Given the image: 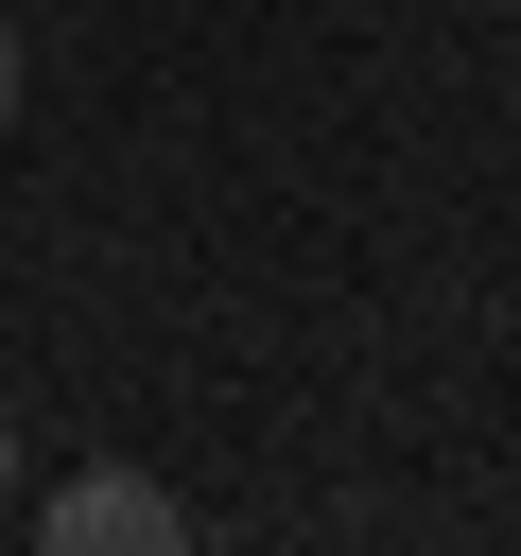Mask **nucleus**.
<instances>
[{
    "instance_id": "f257e3e1",
    "label": "nucleus",
    "mask_w": 521,
    "mask_h": 556,
    "mask_svg": "<svg viewBox=\"0 0 521 556\" xmlns=\"http://www.w3.org/2000/svg\"><path fill=\"white\" fill-rule=\"evenodd\" d=\"M35 539H52V556H174L191 504H174L156 469H69V486L35 504Z\"/></svg>"
},
{
    "instance_id": "f03ea898",
    "label": "nucleus",
    "mask_w": 521,
    "mask_h": 556,
    "mask_svg": "<svg viewBox=\"0 0 521 556\" xmlns=\"http://www.w3.org/2000/svg\"><path fill=\"white\" fill-rule=\"evenodd\" d=\"M0 104H17V17H0Z\"/></svg>"
},
{
    "instance_id": "7ed1b4c3",
    "label": "nucleus",
    "mask_w": 521,
    "mask_h": 556,
    "mask_svg": "<svg viewBox=\"0 0 521 556\" xmlns=\"http://www.w3.org/2000/svg\"><path fill=\"white\" fill-rule=\"evenodd\" d=\"M0 486H17V417H0Z\"/></svg>"
}]
</instances>
